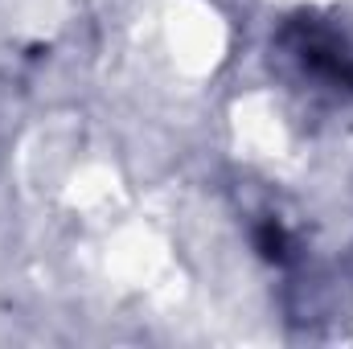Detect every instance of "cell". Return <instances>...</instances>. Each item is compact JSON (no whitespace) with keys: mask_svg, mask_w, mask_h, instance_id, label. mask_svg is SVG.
<instances>
[{"mask_svg":"<svg viewBox=\"0 0 353 349\" xmlns=\"http://www.w3.org/2000/svg\"><path fill=\"white\" fill-rule=\"evenodd\" d=\"M255 247H259L263 259L283 263L288 259V235H283V226H279V222H263V226L255 230Z\"/></svg>","mask_w":353,"mask_h":349,"instance_id":"2","label":"cell"},{"mask_svg":"<svg viewBox=\"0 0 353 349\" xmlns=\"http://www.w3.org/2000/svg\"><path fill=\"white\" fill-rule=\"evenodd\" d=\"M283 41L292 46V54L304 66V74H312L325 87L353 90V54L333 29L316 25V21H292Z\"/></svg>","mask_w":353,"mask_h":349,"instance_id":"1","label":"cell"}]
</instances>
